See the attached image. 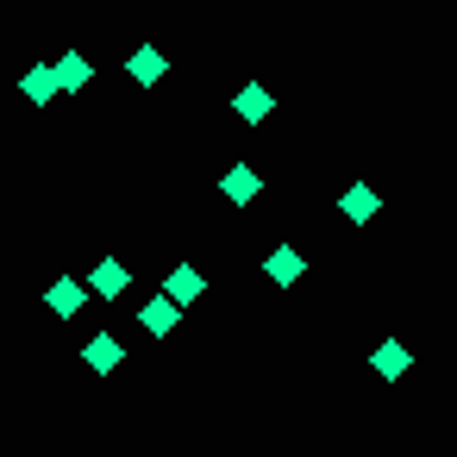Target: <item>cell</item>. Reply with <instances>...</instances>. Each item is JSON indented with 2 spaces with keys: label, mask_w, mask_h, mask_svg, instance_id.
Listing matches in <instances>:
<instances>
[{
  "label": "cell",
  "mask_w": 457,
  "mask_h": 457,
  "mask_svg": "<svg viewBox=\"0 0 457 457\" xmlns=\"http://www.w3.org/2000/svg\"><path fill=\"white\" fill-rule=\"evenodd\" d=\"M176 313H182L176 301H163V295H151V301L138 307V326H145L151 338H163V332H176Z\"/></svg>",
  "instance_id": "11"
},
{
  "label": "cell",
  "mask_w": 457,
  "mask_h": 457,
  "mask_svg": "<svg viewBox=\"0 0 457 457\" xmlns=\"http://www.w3.org/2000/svg\"><path fill=\"white\" fill-rule=\"evenodd\" d=\"M338 213H345V220H351V226H370V220H376V213H382V195H376V188H370V182H351V188H345V195H338Z\"/></svg>",
  "instance_id": "2"
},
{
  "label": "cell",
  "mask_w": 457,
  "mask_h": 457,
  "mask_svg": "<svg viewBox=\"0 0 457 457\" xmlns=\"http://www.w3.org/2000/svg\"><path fill=\"white\" fill-rule=\"evenodd\" d=\"M263 276H270V282H276V288H295V282H301V276H307V257H301V251H295V245H276V251H270V257H263Z\"/></svg>",
  "instance_id": "3"
},
{
  "label": "cell",
  "mask_w": 457,
  "mask_h": 457,
  "mask_svg": "<svg viewBox=\"0 0 457 457\" xmlns=\"http://www.w3.org/2000/svg\"><path fill=\"white\" fill-rule=\"evenodd\" d=\"M220 195H226L232 207H251V201L263 195V176H257L251 163H232V170H226V182H220Z\"/></svg>",
  "instance_id": "6"
},
{
  "label": "cell",
  "mask_w": 457,
  "mask_h": 457,
  "mask_svg": "<svg viewBox=\"0 0 457 457\" xmlns=\"http://www.w3.org/2000/svg\"><path fill=\"white\" fill-rule=\"evenodd\" d=\"M82 363H88V370H95V376H113V370H120V363H126V345H120V338H113V332H95V338H88V345H82Z\"/></svg>",
  "instance_id": "4"
},
{
  "label": "cell",
  "mask_w": 457,
  "mask_h": 457,
  "mask_svg": "<svg viewBox=\"0 0 457 457\" xmlns=\"http://www.w3.org/2000/svg\"><path fill=\"white\" fill-rule=\"evenodd\" d=\"M20 88H26L32 107H51V101H57V76H51V63H32V70L20 76Z\"/></svg>",
  "instance_id": "12"
},
{
  "label": "cell",
  "mask_w": 457,
  "mask_h": 457,
  "mask_svg": "<svg viewBox=\"0 0 457 457\" xmlns=\"http://www.w3.org/2000/svg\"><path fill=\"white\" fill-rule=\"evenodd\" d=\"M201 295H207V276H201L195 263H176V270H170V282H163V301L188 307V301H201Z\"/></svg>",
  "instance_id": "8"
},
{
  "label": "cell",
  "mask_w": 457,
  "mask_h": 457,
  "mask_svg": "<svg viewBox=\"0 0 457 457\" xmlns=\"http://www.w3.org/2000/svg\"><path fill=\"white\" fill-rule=\"evenodd\" d=\"M82 301H88V288H82L76 276H57V282L45 288V307H51L57 320H76V313H82Z\"/></svg>",
  "instance_id": "9"
},
{
  "label": "cell",
  "mask_w": 457,
  "mask_h": 457,
  "mask_svg": "<svg viewBox=\"0 0 457 457\" xmlns=\"http://www.w3.org/2000/svg\"><path fill=\"white\" fill-rule=\"evenodd\" d=\"M370 363H376V376H388V382H395V376H407V370H413V351L388 338V345H376V351H370Z\"/></svg>",
  "instance_id": "13"
},
{
  "label": "cell",
  "mask_w": 457,
  "mask_h": 457,
  "mask_svg": "<svg viewBox=\"0 0 457 457\" xmlns=\"http://www.w3.org/2000/svg\"><path fill=\"white\" fill-rule=\"evenodd\" d=\"M51 76H57V95H82V88L95 82V70H88V57H82V51H63V57L51 63Z\"/></svg>",
  "instance_id": "5"
},
{
  "label": "cell",
  "mask_w": 457,
  "mask_h": 457,
  "mask_svg": "<svg viewBox=\"0 0 457 457\" xmlns=\"http://www.w3.org/2000/svg\"><path fill=\"white\" fill-rule=\"evenodd\" d=\"M232 113H238V120H245V126H263V120H270V113H276V95H270V88H263V82H245V88H238V95H232Z\"/></svg>",
  "instance_id": "1"
},
{
  "label": "cell",
  "mask_w": 457,
  "mask_h": 457,
  "mask_svg": "<svg viewBox=\"0 0 457 457\" xmlns=\"http://www.w3.org/2000/svg\"><path fill=\"white\" fill-rule=\"evenodd\" d=\"M126 282H132V276H126V263H120V257H101V263H95V276H88L82 288H88V295H101V301H120V295H126Z\"/></svg>",
  "instance_id": "7"
},
{
  "label": "cell",
  "mask_w": 457,
  "mask_h": 457,
  "mask_svg": "<svg viewBox=\"0 0 457 457\" xmlns=\"http://www.w3.org/2000/svg\"><path fill=\"white\" fill-rule=\"evenodd\" d=\"M126 70H132V82H145V88H157V82L170 76V57H163L157 45H138V51L126 57Z\"/></svg>",
  "instance_id": "10"
}]
</instances>
